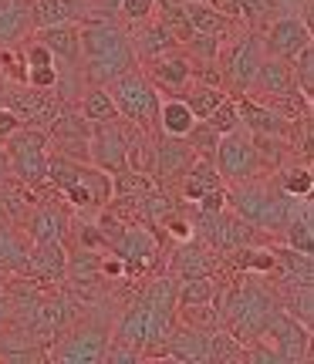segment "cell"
<instances>
[{
    "mask_svg": "<svg viewBox=\"0 0 314 364\" xmlns=\"http://www.w3.org/2000/svg\"><path fill=\"white\" fill-rule=\"evenodd\" d=\"M193 159H197V152L186 145V139H172V135H166V139L156 145V176L162 182L183 179L186 169L193 166Z\"/></svg>",
    "mask_w": 314,
    "mask_h": 364,
    "instance_id": "44dd1931",
    "label": "cell"
},
{
    "mask_svg": "<svg viewBox=\"0 0 314 364\" xmlns=\"http://www.w3.org/2000/svg\"><path fill=\"white\" fill-rule=\"evenodd\" d=\"M21 125H24V122H21V115H17L14 108H7V105H0V142H4L11 132L21 129Z\"/></svg>",
    "mask_w": 314,
    "mask_h": 364,
    "instance_id": "bcb514c9",
    "label": "cell"
},
{
    "mask_svg": "<svg viewBox=\"0 0 314 364\" xmlns=\"http://www.w3.org/2000/svg\"><path fill=\"white\" fill-rule=\"evenodd\" d=\"M0 78H4V75H0Z\"/></svg>",
    "mask_w": 314,
    "mask_h": 364,
    "instance_id": "681fc988",
    "label": "cell"
},
{
    "mask_svg": "<svg viewBox=\"0 0 314 364\" xmlns=\"http://www.w3.org/2000/svg\"><path fill=\"white\" fill-rule=\"evenodd\" d=\"M7 176H11V162H7V149L0 142V186L7 182Z\"/></svg>",
    "mask_w": 314,
    "mask_h": 364,
    "instance_id": "7dc6e473",
    "label": "cell"
},
{
    "mask_svg": "<svg viewBox=\"0 0 314 364\" xmlns=\"http://www.w3.org/2000/svg\"><path fill=\"white\" fill-rule=\"evenodd\" d=\"M281 193H288V196H304V199H311V169L308 166H291V169L281 172Z\"/></svg>",
    "mask_w": 314,
    "mask_h": 364,
    "instance_id": "d590c367",
    "label": "cell"
},
{
    "mask_svg": "<svg viewBox=\"0 0 314 364\" xmlns=\"http://www.w3.org/2000/svg\"><path fill=\"white\" fill-rule=\"evenodd\" d=\"M7 311H11V304H7V297H4V294H0V321H4V317H7Z\"/></svg>",
    "mask_w": 314,
    "mask_h": 364,
    "instance_id": "c3c4849f",
    "label": "cell"
},
{
    "mask_svg": "<svg viewBox=\"0 0 314 364\" xmlns=\"http://www.w3.org/2000/svg\"><path fill=\"white\" fill-rule=\"evenodd\" d=\"M284 236H288V247L298 250V253H314V233H311V206L301 209V216L298 213H288V220H284Z\"/></svg>",
    "mask_w": 314,
    "mask_h": 364,
    "instance_id": "83f0119b",
    "label": "cell"
},
{
    "mask_svg": "<svg viewBox=\"0 0 314 364\" xmlns=\"http://www.w3.org/2000/svg\"><path fill=\"white\" fill-rule=\"evenodd\" d=\"M105 348H108V334H105L102 327L85 324V327H78V331H71V334L54 348V358L65 364H102Z\"/></svg>",
    "mask_w": 314,
    "mask_h": 364,
    "instance_id": "4fadbf2b",
    "label": "cell"
},
{
    "mask_svg": "<svg viewBox=\"0 0 314 364\" xmlns=\"http://www.w3.org/2000/svg\"><path fill=\"white\" fill-rule=\"evenodd\" d=\"M203 122H209L213 129L220 132V135H226V132H234V129H240V112H236V98L234 95H226L213 112H209Z\"/></svg>",
    "mask_w": 314,
    "mask_h": 364,
    "instance_id": "8d00e7d4",
    "label": "cell"
},
{
    "mask_svg": "<svg viewBox=\"0 0 314 364\" xmlns=\"http://www.w3.org/2000/svg\"><path fill=\"white\" fill-rule=\"evenodd\" d=\"M24 85L48 91V88H54V85H58V71H54V65H48V68H27V71H24Z\"/></svg>",
    "mask_w": 314,
    "mask_h": 364,
    "instance_id": "7bdbcfd3",
    "label": "cell"
},
{
    "mask_svg": "<svg viewBox=\"0 0 314 364\" xmlns=\"http://www.w3.org/2000/svg\"><path fill=\"white\" fill-rule=\"evenodd\" d=\"M24 270L41 280H61L68 273V250L65 240H44L34 243V250L24 257Z\"/></svg>",
    "mask_w": 314,
    "mask_h": 364,
    "instance_id": "ac0fdd59",
    "label": "cell"
},
{
    "mask_svg": "<svg viewBox=\"0 0 314 364\" xmlns=\"http://www.w3.org/2000/svg\"><path fill=\"white\" fill-rule=\"evenodd\" d=\"M234 253H236V267H240V270H261V273L277 270L274 267V250L240 247V250H234Z\"/></svg>",
    "mask_w": 314,
    "mask_h": 364,
    "instance_id": "74e56055",
    "label": "cell"
},
{
    "mask_svg": "<svg viewBox=\"0 0 314 364\" xmlns=\"http://www.w3.org/2000/svg\"><path fill=\"white\" fill-rule=\"evenodd\" d=\"M48 182L78 206H105L115 196V179L108 172H102L98 166H85L65 152H54L48 159Z\"/></svg>",
    "mask_w": 314,
    "mask_h": 364,
    "instance_id": "7a4b0ae2",
    "label": "cell"
},
{
    "mask_svg": "<svg viewBox=\"0 0 314 364\" xmlns=\"http://www.w3.org/2000/svg\"><path fill=\"white\" fill-rule=\"evenodd\" d=\"M183 41L172 34L169 27L162 24H152V27H145L142 34L135 38V58H145V61H152V58H159V54H166V51H176Z\"/></svg>",
    "mask_w": 314,
    "mask_h": 364,
    "instance_id": "d4e9b609",
    "label": "cell"
},
{
    "mask_svg": "<svg viewBox=\"0 0 314 364\" xmlns=\"http://www.w3.org/2000/svg\"><path fill=\"white\" fill-rule=\"evenodd\" d=\"M24 257H27V250L14 240L11 230L0 226V267H24Z\"/></svg>",
    "mask_w": 314,
    "mask_h": 364,
    "instance_id": "f35d334b",
    "label": "cell"
},
{
    "mask_svg": "<svg viewBox=\"0 0 314 364\" xmlns=\"http://www.w3.org/2000/svg\"><path fill=\"white\" fill-rule=\"evenodd\" d=\"M267 58L263 51V34H244V38L236 41L230 54H226V68H223V75H226V85H230V95H244L250 88V81L257 75V68L261 61Z\"/></svg>",
    "mask_w": 314,
    "mask_h": 364,
    "instance_id": "ba28073f",
    "label": "cell"
},
{
    "mask_svg": "<svg viewBox=\"0 0 314 364\" xmlns=\"http://www.w3.org/2000/svg\"><path fill=\"white\" fill-rule=\"evenodd\" d=\"M220 186H223V179H220V172H216V166L209 159H193V166L186 169V179H183V196L189 203H197L203 193L220 189Z\"/></svg>",
    "mask_w": 314,
    "mask_h": 364,
    "instance_id": "484cf974",
    "label": "cell"
},
{
    "mask_svg": "<svg viewBox=\"0 0 314 364\" xmlns=\"http://www.w3.org/2000/svg\"><path fill=\"white\" fill-rule=\"evenodd\" d=\"M271 11L277 17H304L311 24V0H271Z\"/></svg>",
    "mask_w": 314,
    "mask_h": 364,
    "instance_id": "60d3db41",
    "label": "cell"
},
{
    "mask_svg": "<svg viewBox=\"0 0 314 364\" xmlns=\"http://www.w3.org/2000/svg\"><path fill=\"white\" fill-rule=\"evenodd\" d=\"M291 75H294L298 91L311 98L314 95V44H308L304 51H298V58L291 61Z\"/></svg>",
    "mask_w": 314,
    "mask_h": 364,
    "instance_id": "e575fe53",
    "label": "cell"
},
{
    "mask_svg": "<svg viewBox=\"0 0 314 364\" xmlns=\"http://www.w3.org/2000/svg\"><path fill=\"white\" fill-rule=\"evenodd\" d=\"M291 199L294 196L281 193V186H267V182L244 179L234 182V189L226 193V203L240 220H247L257 230H281L291 213Z\"/></svg>",
    "mask_w": 314,
    "mask_h": 364,
    "instance_id": "3957f363",
    "label": "cell"
},
{
    "mask_svg": "<svg viewBox=\"0 0 314 364\" xmlns=\"http://www.w3.org/2000/svg\"><path fill=\"white\" fill-rule=\"evenodd\" d=\"M152 11H156V0H122V14H125V21H132V24L149 21Z\"/></svg>",
    "mask_w": 314,
    "mask_h": 364,
    "instance_id": "ee69618b",
    "label": "cell"
},
{
    "mask_svg": "<svg viewBox=\"0 0 314 364\" xmlns=\"http://www.w3.org/2000/svg\"><path fill=\"white\" fill-rule=\"evenodd\" d=\"M48 65H54V54L41 41H31L24 51V68H48Z\"/></svg>",
    "mask_w": 314,
    "mask_h": 364,
    "instance_id": "f6af8a7d",
    "label": "cell"
},
{
    "mask_svg": "<svg viewBox=\"0 0 314 364\" xmlns=\"http://www.w3.org/2000/svg\"><path fill=\"white\" fill-rule=\"evenodd\" d=\"M156 122L162 135H172V139H183L186 132L197 125V115L189 112V105L179 98V95H169L166 102H159V112H156Z\"/></svg>",
    "mask_w": 314,
    "mask_h": 364,
    "instance_id": "cb8c5ba5",
    "label": "cell"
},
{
    "mask_svg": "<svg viewBox=\"0 0 314 364\" xmlns=\"http://www.w3.org/2000/svg\"><path fill=\"white\" fill-rule=\"evenodd\" d=\"M213 156H216L213 166H216L223 182H244V179H253V176L261 172V159H257L253 135H250L244 125L234 132H226V135H220Z\"/></svg>",
    "mask_w": 314,
    "mask_h": 364,
    "instance_id": "52a82bcc",
    "label": "cell"
},
{
    "mask_svg": "<svg viewBox=\"0 0 314 364\" xmlns=\"http://www.w3.org/2000/svg\"><path fill=\"white\" fill-rule=\"evenodd\" d=\"M149 334H152V311H149L145 297L139 294V297H135L129 307H125V314H122V321H118L115 338H112V341H122V344H129L132 351L142 354Z\"/></svg>",
    "mask_w": 314,
    "mask_h": 364,
    "instance_id": "e0dca14e",
    "label": "cell"
},
{
    "mask_svg": "<svg viewBox=\"0 0 314 364\" xmlns=\"http://www.w3.org/2000/svg\"><path fill=\"white\" fill-rule=\"evenodd\" d=\"M281 311L277 300L261 290L253 284H244V287H234L226 294V304H223V327L234 334L240 344H247L253 338H263V331L271 324V317Z\"/></svg>",
    "mask_w": 314,
    "mask_h": 364,
    "instance_id": "277c9868",
    "label": "cell"
},
{
    "mask_svg": "<svg viewBox=\"0 0 314 364\" xmlns=\"http://www.w3.org/2000/svg\"><path fill=\"white\" fill-rule=\"evenodd\" d=\"M31 21L27 0H0V44H7L11 38H17L24 24Z\"/></svg>",
    "mask_w": 314,
    "mask_h": 364,
    "instance_id": "4dcf8cb0",
    "label": "cell"
},
{
    "mask_svg": "<svg viewBox=\"0 0 314 364\" xmlns=\"http://www.w3.org/2000/svg\"><path fill=\"white\" fill-rule=\"evenodd\" d=\"M209 354V331L203 327H172L169 341H166V348H162V358H176V361H206Z\"/></svg>",
    "mask_w": 314,
    "mask_h": 364,
    "instance_id": "d6986e66",
    "label": "cell"
},
{
    "mask_svg": "<svg viewBox=\"0 0 314 364\" xmlns=\"http://www.w3.org/2000/svg\"><path fill=\"white\" fill-rule=\"evenodd\" d=\"M183 311V324L189 327H203V331H213L216 327V321H220V314L209 311V304H189V307H179Z\"/></svg>",
    "mask_w": 314,
    "mask_h": 364,
    "instance_id": "ab89813d",
    "label": "cell"
},
{
    "mask_svg": "<svg viewBox=\"0 0 314 364\" xmlns=\"http://www.w3.org/2000/svg\"><path fill=\"white\" fill-rule=\"evenodd\" d=\"M27 233H31L34 243H44V240H65L68 236V216L54 206H41L38 213L31 216V223H27Z\"/></svg>",
    "mask_w": 314,
    "mask_h": 364,
    "instance_id": "4316f807",
    "label": "cell"
},
{
    "mask_svg": "<svg viewBox=\"0 0 314 364\" xmlns=\"http://www.w3.org/2000/svg\"><path fill=\"white\" fill-rule=\"evenodd\" d=\"M236 7L253 27H261L271 17V0H236Z\"/></svg>",
    "mask_w": 314,
    "mask_h": 364,
    "instance_id": "b9f144b4",
    "label": "cell"
},
{
    "mask_svg": "<svg viewBox=\"0 0 314 364\" xmlns=\"http://www.w3.org/2000/svg\"><path fill=\"white\" fill-rule=\"evenodd\" d=\"M308 44H311V24L304 17H274L263 34V51L284 61H294Z\"/></svg>",
    "mask_w": 314,
    "mask_h": 364,
    "instance_id": "8fae6325",
    "label": "cell"
},
{
    "mask_svg": "<svg viewBox=\"0 0 314 364\" xmlns=\"http://www.w3.org/2000/svg\"><path fill=\"white\" fill-rule=\"evenodd\" d=\"M112 102H115L118 115L135 122V125H149L156 122V112H159V88L149 81V75H142L139 68L125 71L122 78H115L112 85H105Z\"/></svg>",
    "mask_w": 314,
    "mask_h": 364,
    "instance_id": "8992f818",
    "label": "cell"
},
{
    "mask_svg": "<svg viewBox=\"0 0 314 364\" xmlns=\"http://www.w3.org/2000/svg\"><path fill=\"white\" fill-rule=\"evenodd\" d=\"M183 17L193 34L223 38V34L230 31V17L223 11H216L213 4H203V0H183Z\"/></svg>",
    "mask_w": 314,
    "mask_h": 364,
    "instance_id": "603a6c76",
    "label": "cell"
},
{
    "mask_svg": "<svg viewBox=\"0 0 314 364\" xmlns=\"http://www.w3.org/2000/svg\"><path fill=\"white\" fill-rule=\"evenodd\" d=\"M216 294L213 277H183V284H176V307H189V304H209Z\"/></svg>",
    "mask_w": 314,
    "mask_h": 364,
    "instance_id": "1f68e13d",
    "label": "cell"
},
{
    "mask_svg": "<svg viewBox=\"0 0 314 364\" xmlns=\"http://www.w3.org/2000/svg\"><path fill=\"white\" fill-rule=\"evenodd\" d=\"M172 267L179 277H209L213 273V263L206 260V253L199 247H179V253L172 257Z\"/></svg>",
    "mask_w": 314,
    "mask_h": 364,
    "instance_id": "d6a6232c",
    "label": "cell"
},
{
    "mask_svg": "<svg viewBox=\"0 0 314 364\" xmlns=\"http://www.w3.org/2000/svg\"><path fill=\"white\" fill-rule=\"evenodd\" d=\"M263 334L274 338V351H277L281 361H288V364L311 361V327L301 324L298 317L277 311L274 317H271V324H267Z\"/></svg>",
    "mask_w": 314,
    "mask_h": 364,
    "instance_id": "9c48e42d",
    "label": "cell"
},
{
    "mask_svg": "<svg viewBox=\"0 0 314 364\" xmlns=\"http://www.w3.org/2000/svg\"><path fill=\"white\" fill-rule=\"evenodd\" d=\"M88 159L108 176L129 166V145H125V132L115 122H98L95 135L88 139Z\"/></svg>",
    "mask_w": 314,
    "mask_h": 364,
    "instance_id": "30bf717a",
    "label": "cell"
},
{
    "mask_svg": "<svg viewBox=\"0 0 314 364\" xmlns=\"http://www.w3.org/2000/svg\"><path fill=\"white\" fill-rule=\"evenodd\" d=\"M81 115H85V122H92V125H98V122H115L118 108H115V102H112L108 88L92 85V91L81 98Z\"/></svg>",
    "mask_w": 314,
    "mask_h": 364,
    "instance_id": "f546056e",
    "label": "cell"
},
{
    "mask_svg": "<svg viewBox=\"0 0 314 364\" xmlns=\"http://www.w3.org/2000/svg\"><path fill=\"white\" fill-rule=\"evenodd\" d=\"M34 41H41L54 58H61L68 65H78L81 61V41H78V24H51V27H38Z\"/></svg>",
    "mask_w": 314,
    "mask_h": 364,
    "instance_id": "7402d4cb",
    "label": "cell"
},
{
    "mask_svg": "<svg viewBox=\"0 0 314 364\" xmlns=\"http://www.w3.org/2000/svg\"><path fill=\"white\" fill-rule=\"evenodd\" d=\"M27 11H31V24L38 27H51V24H78L85 21V0H27Z\"/></svg>",
    "mask_w": 314,
    "mask_h": 364,
    "instance_id": "ffe728a7",
    "label": "cell"
},
{
    "mask_svg": "<svg viewBox=\"0 0 314 364\" xmlns=\"http://www.w3.org/2000/svg\"><path fill=\"white\" fill-rule=\"evenodd\" d=\"M44 145H48V129H34V125H21L17 132H11V135L4 139L11 172L24 182L27 189H41V186L48 182V156H44Z\"/></svg>",
    "mask_w": 314,
    "mask_h": 364,
    "instance_id": "5b68a950",
    "label": "cell"
},
{
    "mask_svg": "<svg viewBox=\"0 0 314 364\" xmlns=\"http://www.w3.org/2000/svg\"><path fill=\"white\" fill-rule=\"evenodd\" d=\"M81 54H85V78L92 85H112L122 78L125 71L139 68L135 61V48L129 44L125 31L112 21H98V17H85L78 24Z\"/></svg>",
    "mask_w": 314,
    "mask_h": 364,
    "instance_id": "6da1fadb",
    "label": "cell"
},
{
    "mask_svg": "<svg viewBox=\"0 0 314 364\" xmlns=\"http://www.w3.org/2000/svg\"><path fill=\"white\" fill-rule=\"evenodd\" d=\"M291 88H298L294 85V75H291V61H284V58H263L261 68H257V75H253V81H250V88L244 91V95H250L253 102H263L271 105L277 102L281 95H288Z\"/></svg>",
    "mask_w": 314,
    "mask_h": 364,
    "instance_id": "5bb4252c",
    "label": "cell"
},
{
    "mask_svg": "<svg viewBox=\"0 0 314 364\" xmlns=\"http://www.w3.org/2000/svg\"><path fill=\"white\" fill-rule=\"evenodd\" d=\"M186 105H189V112L197 115V122H203V118L216 108V105L226 98V88H216V85H206V81H199V85H189V91H183L179 95Z\"/></svg>",
    "mask_w": 314,
    "mask_h": 364,
    "instance_id": "f1b7e54d",
    "label": "cell"
},
{
    "mask_svg": "<svg viewBox=\"0 0 314 364\" xmlns=\"http://www.w3.org/2000/svg\"><path fill=\"white\" fill-rule=\"evenodd\" d=\"M234 98H236V112H240V125L250 135H277V139H288L291 135L294 122H288L274 105L253 102L250 95H234Z\"/></svg>",
    "mask_w": 314,
    "mask_h": 364,
    "instance_id": "9a60e30c",
    "label": "cell"
},
{
    "mask_svg": "<svg viewBox=\"0 0 314 364\" xmlns=\"http://www.w3.org/2000/svg\"><path fill=\"white\" fill-rule=\"evenodd\" d=\"M206 361H244V344L230 331H209V354Z\"/></svg>",
    "mask_w": 314,
    "mask_h": 364,
    "instance_id": "836d02e7",
    "label": "cell"
},
{
    "mask_svg": "<svg viewBox=\"0 0 314 364\" xmlns=\"http://www.w3.org/2000/svg\"><path fill=\"white\" fill-rule=\"evenodd\" d=\"M193 78V65H189V58L176 51H166L152 58V68H149V81L156 85V88H166L169 95H179V91L189 85Z\"/></svg>",
    "mask_w": 314,
    "mask_h": 364,
    "instance_id": "2e32d148",
    "label": "cell"
},
{
    "mask_svg": "<svg viewBox=\"0 0 314 364\" xmlns=\"http://www.w3.org/2000/svg\"><path fill=\"white\" fill-rule=\"evenodd\" d=\"M105 243L112 247L118 260L125 263L129 273H142L145 267H152L156 260V240L145 233V230H135V226H122L118 233H105Z\"/></svg>",
    "mask_w": 314,
    "mask_h": 364,
    "instance_id": "7c38bea8",
    "label": "cell"
}]
</instances>
